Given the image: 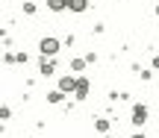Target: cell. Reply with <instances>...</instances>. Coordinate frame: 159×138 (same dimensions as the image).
<instances>
[{
  "label": "cell",
  "mask_w": 159,
  "mask_h": 138,
  "mask_svg": "<svg viewBox=\"0 0 159 138\" xmlns=\"http://www.w3.org/2000/svg\"><path fill=\"white\" fill-rule=\"evenodd\" d=\"M56 50H59V41L56 38H41V53H44V56H53Z\"/></svg>",
  "instance_id": "obj_1"
},
{
  "label": "cell",
  "mask_w": 159,
  "mask_h": 138,
  "mask_svg": "<svg viewBox=\"0 0 159 138\" xmlns=\"http://www.w3.org/2000/svg\"><path fill=\"white\" fill-rule=\"evenodd\" d=\"M144 121H148V109H144V106H136V109H133V123L142 127Z\"/></svg>",
  "instance_id": "obj_2"
},
{
  "label": "cell",
  "mask_w": 159,
  "mask_h": 138,
  "mask_svg": "<svg viewBox=\"0 0 159 138\" xmlns=\"http://www.w3.org/2000/svg\"><path fill=\"white\" fill-rule=\"evenodd\" d=\"M85 6H89V0H68L71 12H85Z\"/></svg>",
  "instance_id": "obj_3"
},
{
  "label": "cell",
  "mask_w": 159,
  "mask_h": 138,
  "mask_svg": "<svg viewBox=\"0 0 159 138\" xmlns=\"http://www.w3.org/2000/svg\"><path fill=\"white\" fill-rule=\"evenodd\" d=\"M59 91H77V82L71 80V76H65V80L59 82Z\"/></svg>",
  "instance_id": "obj_4"
},
{
  "label": "cell",
  "mask_w": 159,
  "mask_h": 138,
  "mask_svg": "<svg viewBox=\"0 0 159 138\" xmlns=\"http://www.w3.org/2000/svg\"><path fill=\"white\" fill-rule=\"evenodd\" d=\"M85 94H89V82H85V80H77V97L83 100Z\"/></svg>",
  "instance_id": "obj_5"
},
{
  "label": "cell",
  "mask_w": 159,
  "mask_h": 138,
  "mask_svg": "<svg viewBox=\"0 0 159 138\" xmlns=\"http://www.w3.org/2000/svg\"><path fill=\"white\" fill-rule=\"evenodd\" d=\"M47 6L53 12H59V9H68V0H47Z\"/></svg>",
  "instance_id": "obj_6"
},
{
  "label": "cell",
  "mask_w": 159,
  "mask_h": 138,
  "mask_svg": "<svg viewBox=\"0 0 159 138\" xmlns=\"http://www.w3.org/2000/svg\"><path fill=\"white\" fill-rule=\"evenodd\" d=\"M153 68H156V71H159V56H156V59H153Z\"/></svg>",
  "instance_id": "obj_7"
},
{
  "label": "cell",
  "mask_w": 159,
  "mask_h": 138,
  "mask_svg": "<svg viewBox=\"0 0 159 138\" xmlns=\"http://www.w3.org/2000/svg\"><path fill=\"white\" fill-rule=\"evenodd\" d=\"M133 138H144V135H133Z\"/></svg>",
  "instance_id": "obj_8"
}]
</instances>
